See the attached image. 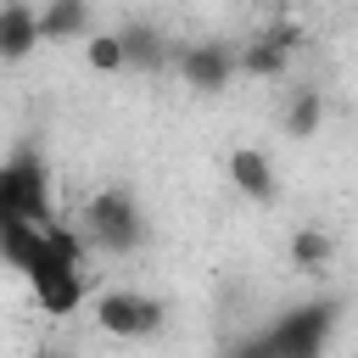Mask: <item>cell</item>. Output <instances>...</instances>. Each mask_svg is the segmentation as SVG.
I'll return each instance as SVG.
<instances>
[{
    "instance_id": "7c38bea8",
    "label": "cell",
    "mask_w": 358,
    "mask_h": 358,
    "mask_svg": "<svg viewBox=\"0 0 358 358\" xmlns=\"http://www.w3.org/2000/svg\"><path fill=\"white\" fill-rule=\"evenodd\" d=\"M168 56H173V45H168L151 22L123 28V62H129V67H168Z\"/></svg>"
},
{
    "instance_id": "5bb4252c",
    "label": "cell",
    "mask_w": 358,
    "mask_h": 358,
    "mask_svg": "<svg viewBox=\"0 0 358 358\" xmlns=\"http://www.w3.org/2000/svg\"><path fill=\"white\" fill-rule=\"evenodd\" d=\"M84 67L101 73V78L123 73V67H129V62H123V34H112V28H90V39H84Z\"/></svg>"
},
{
    "instance_id": "6da1fadb",
    "label": "cell",
    "mask_w": 358,
    "mask_h": 358,
    "mask_svg": "<svg viewBox=\"0 0 358 358\" xmlns=\"http://www.w3.org/2000/svg\"><path fill=\"white\" fill-rule=\"evenodd\" d=\"M78 229H84V241H90L95 252H106V257L134 252V246H140V201H134V190H123V185L95 190V196L84 201Z\"/></svg>"
},
{
    "instance_id": "9c48e42d",
    "label": "cell",
    "mask_w": 358,
    "mask_h": 358,
    "mask_svg": "<svg viewBox=\"0 0 358 358\" xmlns=\"http://www.w3.org/2000/svg\"><path fill=\"white\" fill-rule=\"evenodd\" d=\"M90 39V0H45L39 6V45H84Z\"/></svg>"
},
{
    "instance_id": "5b68a950",
    "label": "cell",
    "mask_w": 358,
    "mask_h": 358,
    "mask_svg": "<svg viewBox=\"0 0 358 358\" xmlns=\"http://www.w3.org/2000/svg\"><path fill=\"white\" fill-rule=\"evenodd\" d=\"M22 280H28L34 308H39L45 319H67V313H78V308H84V274H78V263L56 257L50 246H45V257H39Z\"/></svg>"
},
{
    "instance_id": "4fadbf2b",
    "label": "cell",
    "mask_w": 358,
    "mask_h": 358,
    "mask_svg": "<svg viewBox=\"0 0 358 358\" xmlns=\"http://www.w3.org/2000/svg\"><path fill=\"white\" fill-rule=\"evenodd\" d=\"M319 123H324V95L313 84L308 90H291V101H285V134L291 140H313Z\"/></svg>"
},
{
    "instance_id": "52a82bcc",
    "label": "cell",
    "mask_w": 358,
    "mask_h": 358,
    "mask_svg": "<svg viewBox=\"0 0 358 358\" xmlns=\"http://www.w3.org/2000/svg\"><path fill=\"white\" fill-rule=\"evenodd\" d=\"M224 179L246 196V201H274V162L263 145H235L224 157Z\"/></svg>"
},
{
    "instance_id": "277c9868",
    "label": "cell",
    "mask_w": 358,
    "mask_h": 358,
    "mask_svg": "<svg viewBox=\"0 0 358 358\" xmlns=\"http://www.w3.org/2000/svg\"><path fill=\"white\" fill-rule=\"evenodd\" d=\"M168 67H173L179 84L196 90V95H218V90H229V84L241 78V73H235V50H229L224 39H190V45H173Z\"/></svg>"
},
{
    "instance_id": "3957f363",
    "label": "cell",
    "mask_w": 358,
    "mask_h": 358,
    "mask_svg": "<svg viewBox=\"0 0 358 358\" xmlns=\"http://www.w3.org/2000/svg\"><path fill=\"white\" fill-rule=\"evenodd\" d=\"M330 324H336L330 302H302V308H285L263 330V347H268V358H319L330 341Z\"/></svg>"
},
{
    "instance_id": "8fae6325",
    "label": "cell",
    "mask_w": 358,
    "mask_h": 358,
    "mask_svg": "<svg viewBox=\"0 0 358 358\" xmlns=\"http://www.w3.org/2000/svg\"><path fill=\"white\" fill-rule=\"evenodd\" d=\"M285 257H291L296 274H319V268H330L336 241H330V229H319V224H296L291 241H285Z\"/></svg>"
},
{
    "instance_id": "ba28073f",
    "label": "cell",
    "mask_w": 358,
    "mask_h": 358,
    "mask_svg": "<svg viewBox=\"0 0 358 358\" xmlns=\"http://www.w3.org/2000/svg\"><path fill=\"white\" fill-rule=\"evenodd\" d=\"M39 50V6L0 0V62H28Z\"/></svg>"
},
{
    "instance_id": "30bf717a",
    "label": "cell",
    "mask_w": 358,
    "mask_h": 358,
    "mask_svg": "<svg viewBox=\"0 0 358 358\" xmlns=\"http://www.w3.org/2000/svg\"><path fill=\"white\" fill-rule=\"evenodd\" d=\"M285 67H291V45H285L274 28L235 50V73H241V78H280Z\"/></svg>"
},
{
    "instance_id": "7a4b0ae2",
    "label": "cell",
    "mask_w": 358,
    "mask_h": 358,
    "mask_svg": "<svg viewBox=\"0 0 358 358\" xmlns=\"http://www.w3.org/2000/svg\"><path fill=\"white\" fill-rule=\"evenodd\" d=\"M90 319H95V330L112 336V341H145V336H157V330L168 324V308H162L151 291L112 285V291H101V296L90 302Z\"/></svg>"
},
{
    "instance_id": "8992f818",
    "label": "cell",
    "mask_w": 358,
    "mask_h": 358,
    "mask_svg": "<svg viewBox=\"0 0 358 358\" xmlns=\"http://www.w3.org/2000/svg\"><path fill=\"white\" fill-rule=\"evenodd\" d=\"M0 207L28 218V224H45L50 218V201H45V168L34 157H11L0 162Z\"/></svg>"
}]
</instances>
